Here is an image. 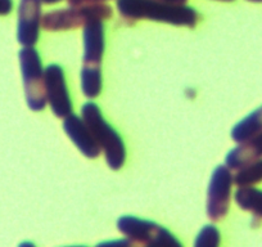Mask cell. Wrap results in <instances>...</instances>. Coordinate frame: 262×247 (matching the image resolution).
<instances>
[{"instance_id": "obj_7", "label": "cell", "mask_w": 262, "mask_h": 247, "mask_svg": "<svg viewBox=\"0 0 262 247\" xmlns=\"http://www.w3.org/2000/svg\"><path fill=\"white\" fill-rule=\"evenodd\" d=\"M47 103L57 117L66 118L72 113V100L66 81L64 70L57 64L45 67Z\"/></svg>"}, {"instance_id": "obj_15", "label": "cell", "mask_w": 262, "mask_h": 247, "mask_svg": "<svg viewBox=\"0 0 262 247\" xmlns=\"http://www.w3.org/2000/svg\"><path fill=\"white\" fill-rule=\"evenodd\" d=\"M262 181V158L236 170L234 184L236 187H253Z\"/></svg>"}, {"instance_id": "obj_4", "label": "cell", "mask_w": 262, "mask_h": 247, "mask_svg": "<svg viewBox=\"0 0 262 247\" xmlns=\"http://www.w3.org/2000/svg\"><path fill=\"white\" fill-rule=\"evenodd\" d=\"M117 229L126 238L142 247H184L167 228L148 219L123 215L118 218Z\"/></svg>"}, {"instance_id": "obj_12", "label": "cell", "mask_w": 262, "mask_h": 247, "mask_svg": "<svg viewBox=\"0 0 262 247\" xmlns=\"http://www.w3.org/2000/svg\"><path fill=\"white\" fill-rule=\"evenodd\" d=\"M262 133V106L242 118L231 129V139L243 143Z\"/></svg>"}, {"instance_id": "obj_3", "label": "cell", "mask_w": 262, "mask_h": 247, "mask_svg": "<svg viewBox=\"0 0 262 247\" xmlns=\"http://www.w3.org/2000/svg\"><path fill=\"white\" fill-rule=\"evenodd\" d=\"M19 69L24 80L25 97L30 110L35 112L45 110L47 93H45V69L41 57L34 47H24L18 53Z\"/></svg>"}, {"instance_id": "obj_25", "label": "cell", "mask_w": 262, "mask_h": 247, "mask_svg": "<svg viewBox=\"0 0 262 247\" xmlns=\"http://www.w3.org/2000/svg\"><path fill=\"white\" fill-rule=\"evenodd\" d=\"M219 2H234V0H219Z\"/></svg>"}, {"instance_id": "obj_19", "label": "cell", "mask_w": 262, "mask_h": 247, "mask_svg": "<svg viewBox=\"0 0 262 247\" xmlns=\"http://www.w3.org/2000/svg\"><path fill=\"white\" fill-rule=\"evenodd\" d=\"M13 9V0H0V16H8Z\"/></svg>"}, {"instance_id": "obj_17", "label": "cell", "mask_w": 262, "mask_h": 247, "mask_svg": "<svg viewBox=\"0 0 262 247\" xmlns=\"http://www.w3.org/2000/svg\"><path fill=\"white\" fill-rule=\"evenodd\" d=\"M95 247H142L138 243L133 242L128 238H118L110 239V241H103L98 243Z\"/></svg>"}, {"instance_id": "obj_5", "label": "cell", "mask_w": 262, "mask_h": 247, "mask_svg": "<svg viewBox=\"0 0 262 247\" xmlns=\"http://www.w3.org/2000/svg\"><path fill=\"white\" fill-rule=\"evenodd\" d=\"M112 8L107 4H95V6L71 7L62 9L49 11L42 16L41 27L47 31H66L74 30L88 24L93 19L105 21L112 17Z\"/></svg>"}, {"instance_id": "obj_10", "label": "cell", "mask_w": 262, "mask_h": 247, "mask_svg": "<svg viewBox=\"0 0 262 247\" xmlns=\"http://www.w3.org/2000/svg\"><path fill=\"white\" fill-rule=\"evenodd\" d=\"M84 57L82 65L100 66L105 50L104 25L100 19H93L84 26Z\"/></svg>"}, {"instance_id": "obj_18", "label": "cell", "mask_w": 262, "mask_h": 247, "mask_svg": "<svg viewBox=\"0 0 262 247\" xmlns=\"http://www.w3.org/2000/svg\"><path fill=\"white\" fill-rule=\"evenodd\" d=\"M108 0H69V6L81 7V6H95V4H104Z\"/></svg>"}, {"instance_id": "obj_21", "label": "cell", "mask_w": 262, "mask_h": 247, "mask_svg": "<svg viewBox=\"0 0 262 247\" xmlns=\"http://www.w3.org/2000/svg\"><path fill=\"white\" fill-rule=\"evenodd\" d=\"M18 247H36V244L30 241H24L18 244Z\"/></svg>"}, {"instance_id": "obj_20", "label": "cell", "mask_w": 262, "mask_h": 247, "mask_svg": "<svg viewBox=\"0 0 262 247\" xmlns=\"http://www.w3.org/2000/svg\"><path fill=\"white\" fill-rule=\"evenodd\" d=\"M158 2H165V3H171V4H186L188 0H158Z\"/></svg>"}, {"instance_id": "obj_8", "label": "cell", "mask_w": 262, "mask_h": 247, "mask_svg": "<svg viewBox=\"0 0 262 247\" xmlns=\"http://www.w3.org/2000/svg\"><path fill=\"white\" fill-rule=\"evenodd\" d=\"M42 0H19L17 40L22 47H35L40 36Z\"/></svg>"}, {"instance_id": "obj_24", "label": "cell", "mask_w": 262, "mask_h": 247, "mask_svg": "<svg viewBox=\"0 0 262 247\" xmlns=\"http://www.w3.org/2000/svg\"><path fill=\"white\" fill-rule=\"evenodd\" d=\"M66 247H88V246H82V244H77V246H66Z\"/></svg>"}, {"instance_id": "obj_23", "label": "cell", "mask_w": 262, "mask_h": 247, "mask_svg": "<svg viewBox=\"0 0 262 247\" xmlns=\"http://www.w3.org/2000/svg\"><path fill=\"white\" fill-rule=\"evenodd\" d=\"M251 3H262V0H248Z\"/></svg>"}, {"instance_id": "obj_22", "label": "cell", "mask_w": 262, "mask_h": 247, "mask_svg": "<svg viewBox=\"0 0 262 247\" xmlns=\"http://www.w3.org/2000/svg\"><path fill=\"white\" fill-rule=\"evenodd\" d=\"M62 0H42V4H57Z\"/></svg>"}, {"instance_id": "obj_13", "label": "cell", "mask_w": 262, "mask_h": 247, "mask_svg": "<svg viewBox=\"0 0 262 247\" xmlns=\"http://www.w3.org/2000/svg\"><path fill=\"white\" fill-rule=\"evenodd\" d=\"M234 200L242 210L253 214L254 218L262 219V190L254 187H238L234 193Z\"/></svg>"}, {"instance_id": "obj_14", "label": "cell", "mask_w": 262, "mask_h": 247, "mask_svg": "<svg viewBox=\"0 0 262 247\" xmlns=\"http://www.w3.org/2000/svg\"><path fill=\"white\" fill-rule=\"evenodd\" d=\"M102 70L100 66H90V65H82L81 72H80V84L84 95L89 99L99 97L102 92Z\"/></svg>"}, {"instance_id": "obj_2", "label": "cell", "mask_w": 262, "mask_h": 247, "mask_svg": "<svg viewBox=\"0 0 262 247\" xmlns=\"http://www.w3.org/2000/svg\"><path fill=\"white\" fill-rule=\"evenodd\" d=\"M81 117L86 122L95 142L104 152L107 165L112 170H120L126 161V147L117 130L103 117L97 103L86 102L81 107Z\"/></svg>"}, {"instance_id": "obj_1", "label": "cell", "mask_w": 262, "mask_h": 247, "mask_svg": "<svg viewBox=\"0 0 262 247\" xmlns=\"http://www.w3.org/2000/svg\"><path fill=\"white\" fill-rule=\"evenodd\" d=\"M120 16L128 21L163 22L180 27H195L200 13L186 4H171L158 0H117L116 3Z\"/></svg>"}, {"instance_id": "obj_9", "label": "cell", "mask_w": 262, "mask_h": 247, "mask_svg": "<svg viewBox=\"0 0 262 247\" xmlns=\"http://www.w3.org/2000/svg\"><path fill=\"white\" fill-rule=\"evenodd\" d=\"M63 130L74 142L77 150L88 158H97L100 155V147L95 142L92 132L81 116L71 113L63 121Z\"/></svg>"}, {"instance_id": "obj_26", "label": "cell", "mask_w": 262, "mask_h": 247, "mask_svg": "<svg viewBox=\"0 0 262 247\" xmlns=\"http://www.w3.org/2000/svg\"><path fill=\"white\" fill-rule=\"evenodd\" d=\"M145 247H150V246H145Z\"/></svg>"}, {"instance_id": "obj_6", "label": "cell", "mask_w": 262, "mask_h": 247, "mask_svg": "<svg viewBox=\"0 0 262 247\" xmlns=\"http://www.w3.org/2000/svg\"><path fill=\"white\" fill-rule=\"evenodd\" d=\"M234 175L226 165L216 166L207 190V215L212 221H220L230 209Z\"/></svg>"}, {"instance_id": "obj_11", "label": "cell", "mask_w": 262, "mask_h": 247, "mask_svg": "<svg viewBox=\"0 0 262 247\" xmlns=\"http://www.w3.org/2000/svg\"><path fill=\"white\" fill-rule=\"evenodd\" d=\"M259 158H262V133L246 142L238 143L236 147L229 151L225 165L230 170H239Z\"/></svg>"}, {"instance_id": "obj_16", "label": "cell", "mask_w": 262, "mask_h": 247, "mask_svg": "<svg viewBox=\"0 0 262 247\" xmlns=\"http://www.w3.org/2000/svg\"><path fill=\"white\" fill-rule=\"evenodd\" d=\"M221 233L213 224H207L196 234L193 247H220Z\"/></svg>"}]
</instances>
